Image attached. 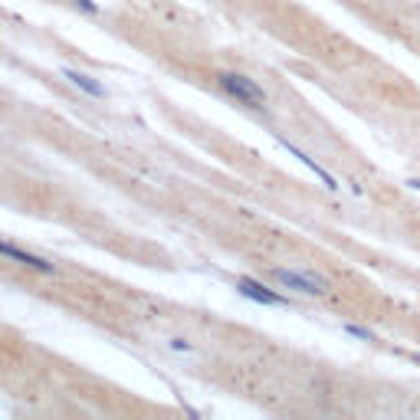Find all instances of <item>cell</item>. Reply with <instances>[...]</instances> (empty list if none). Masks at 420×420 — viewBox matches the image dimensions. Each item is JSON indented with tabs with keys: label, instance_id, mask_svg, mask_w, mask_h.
<instances>
[{
	"label": "cell",
	"instance_id": "1",
	"mask_svg": "<svg viewBox=\"0 0 420 420\" xmlns=\"http://www.w3.org/2000/svg\"><path fill=\"white\" fill-rule=\"evenodd\" d=\"M270 276L279 285L292 289V292H302V296H329L331 292L329 279H322L312 270H270Z\"/></svg>",
	"mask_w": 420,
	"mask_h": 420
},
{
	"label": "cell",
	"instance_id": "5",
	"mask_svg": "<svg viewBox=\"0 0 420 420\" xmlns=\"http://www.w3.org/2000/svg\"><path fill=\"white\" fill-rule=\"evenodd\" d=\"M62 75H66V79L73 82L75 89L89 92V95H95V99H102V95H105V89H102V86H99V82H95V79H92V75H86V73H75V69H62Z\"/></svg>",
	"mask_w": 420,
	"mask_h": 420
},
{
	"label": "cell",
	"instance_id": "6",
	"mask_svg": "<svg viewBox=\"0 0 420 420\" xmlns=\"http://www.w3.org/2000/svg\"><path fill=\"white\" fill-rule=\"evenodd\" d=\"M285 148L292 151V154H296V158H299V161H302V165H305V167H312L315 174H318V178H322V180H325V184H329V191H335V187H338V184H335V178H331L329 171H325V167H318V165H315V161H312V158H309V154H305V151L292 148V145H289V141H285Z\"/></svg>",
	"mask_w": 420,
	"mask_h": 420
},
{
	"label": "cell",
	"instance_id": "8",
	"mask_svg": "<svg viewBox=\"0 0 420 420\" xmlns=\"http://www.w3.org/2000/svg\"><path fill=\"white\" fill-rule=\"evenodd\" d=\"M75 7H82V10H86V14H95V3H92V0H73Z\"/></svg>",
	"mask_w": 420,
	"mask_h": 420
},
{
	"label": "cell",
	"instance_id": "3",
	"mask_svg": "<svg viewBox=\"0 0 420 420\" xmlns=\"http://www.w3.org/2000/svg\"><path fill=\"white\" fill-rule=\"evenodd\" d=\"M237 289H240V292L246 296V299L263 302V305H276V309H285V305H289V299H285V296H279V292H272L270 285L256 283V279H250V276H240V279H237Z\"/></svg>",
	"mask_w": 420,
	"mask_h": 420
},
{
	"label": "cell",
	"instance_id": "9",
	"mask_svg": "<svg viewBox=\"0 0 420 420\" xmlns=\"http://www.w3.org/2000/svg\"><path fill=\"white\" fill-rule=\"evenodd\" d=\"M407 184H410V187H417V191H420V178H407Z\"/></svg>",
	"mask_w": 420,
	"mask_h": 420
},
{
	"label": "cell",
	"instance_id": "4",
	"mask_svg": "<svg viewBox=\"0 0 420 420\" xmlns=\"http://www.w3.org/2000/svg\"><path fill=\"white\" fill-rule=\"evenodd\" d=\"M0 256L14 259V263H20V266H27V270L46 272V276H53V272H56V266H53V263H46V259H40V256H33V253H27V250H20L16 243L0 240Z\"/></svg>",
	"mask_w": 420,
	"mask_h": 420
},
{
	"label": "cell",
	"instance_id": "7",
	"mask_svg": "<svg viewBox=\"0 0 420 420\" xmlns=\"http://www.w3.org/2000/svg\"><path fill=\"white\" fill-rule=\"evenodd\" d=\"M345 331H348V335H355V338H361V342H377L375 331L361 329V325H345Z\"/></svg>",
	"mask_w": 420,
	"mask_h": 420
},
{
	"label": "cell",
	"instance_id": "2",
	"mask_svg": "<svg viewBox=\"0 0 420 420\" xmlns=\"http://www.w3.org/2000/svg\"><path fill=\"white\" fill-rule=\"evenodd\" d=\"M217 82H220V89H224L226 95H233L237 102L250 105V108H266V92L259 89L253 79H246V75H240V73H220Z\"/></svg>",
	"mask_w": 420,
	"mask_h": 420
}]
</instances>
